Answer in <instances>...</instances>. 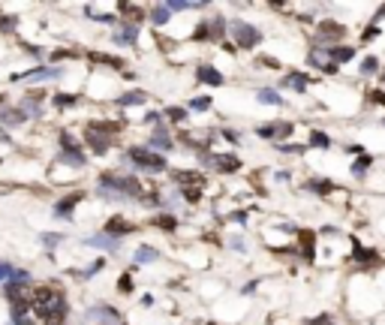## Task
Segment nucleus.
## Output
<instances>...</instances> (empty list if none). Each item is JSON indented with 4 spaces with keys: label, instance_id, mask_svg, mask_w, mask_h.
I'll list each match as a JSON object with an SVG mask.
<instances>
[{
    "label": "nucleus",
    "instance_id": "obj_2",
    "mask_svg": "<svg viewBox=\"0 0 385 325\" xmlns=\"http://www.w3.org/2000/svg\"><path fill=\"white\" fill-rule=\"evenodd\" d=\"M232 33H235V45H241V48H256V45L262 42L259 27H253V24H247V21H235V24H232Z\"/></svg>",
    "mask_w": 385,
    "mask_h": 325
},
{
    "label": "nucleus",
    "instance_id": "obj_6",
    "mask_svg": "<svg viewBox=\"0 0 385 325\" xmlns=\"http://www.w3.org/2000/svg\"><path fill=\"white\" fill-rule=\"evenodd\" d=\"M307 63H310V66H316V69H322L325 75H334V72H337V63H334V60L328 57V51H325V48H319V45L307 54Z\"/></svg>",
    "mask_w": 385,
    "mask_h": 325
},
{
    "label": "nucleus",
    "instance_id": "obj_22",
    "mask_svg": "<svg viewBox=\"0 0 385 325\" xmlns=\"http://www.w3.org/2000/svg\"><path fill=\"white\" fill-rule=\"evenodd\" d=\"M136 36H139V30H136V24H130V21H123V27L117 30V42H136Z\"/></svg>",
    "mask_w": 385,
    "mask_h": 325
},
{
    "label": "nucleus",
    "instance_id": "obj_18",
    "mask_svg": "<svg viewBox=\"0 0 385 325\" xmlns=\"http://www.w3.org/2000/svg\"><path fill=\"white\" fill-rule=\"evenodd\" d=\"M0 121L9 124V127H18V124H24V112L21 109H3L0 112Z\"/></svg>",
    "mask_w": 385,
    "mask_h": 325
},
{
    "label": "nucleus",
    "instance_id": "obj_14",
    "mask_svg": "<svg viewBox=\"0 0 385 325\" xmlns=\"http://www.w3.org/2000/svg\"><path fill=\"white\" fill-rule=\"evenodd\" d=\"M304 190H310V193H316V196H331L334 190H340V187H334L331 181H325V178H313V181H307L304 184Z\"/></svg>",
    "mask_w": 385,
    "mask_h": 325
},
{
    "label": "nucleus",
    "instance_id": "obj_24",
    "mask_svg": "<svg viewBox=\"0 0 385 325\" xmlns=\"http://www.w3.org/2000/svg\"><path fill=\"white\" fill-rule=\"evenodd\" d=\"M202 196H205V193H202V187H181V199H184V202H190V205H199V202H202Z\"/></svg>",
    "mask_w": 385,
    "mask_h": 325
},
{
    "label": "nucleus",
    "instance_id": "obj_12",
    "mask_svg": "<svg viewBox=\"0 0 385 325\" xmlns=\"http://www.w3.org/2000/svg\"><path fill=\"white\" fill-rule=\"evenodd\" d=\"M325 51H328V57H331L337 66L355 57V48H352V45H331V48H325Z\"/></svg>",
    "mask_w": 385,
    "mask_h": 325
},
{
    "label": "nucleus",
    "instance_id": "obj_4",
    "mask_svg": "<svg viewBox=\"0 0 385 325\" xmlns=\"http://www.w3.org/2000/svg\"><path fill=\"white\" fill-rule=\"evenodd\" d=\"M316 36H319V42H328L325 48H331V45H337V39L346 36V27L337 24V21H319L316 24Z\"/></svg>",
    "mask_w": 385,
    "mask_h": 325
},
{
    "label": "nucleus",
    "instance_id": "obj_28",
    "mask_svg": "<svg viewBox=\"0 0 385 325\" xmlns=\"http://www.w3.org/2000/svg\"><path fill=\"white\" fill-rule=\"evenodd\" d=\"M256 96H259V102H268V105H283V96H280V93H274V90H268V87H265V90H259Z\"/></svg>",
    "mask_w": 385,
    "mask_h": 325
},
{
    "label": "nucleus",
    "instance_id": "obj_39",
    "mask_svg": "<svg viewBox=\"0 0 385 325\" xmlns=\"http://www.w3.org/2000/svg\"><path fill=\"white\" fill-rule=\"evenodd\" d=\"M57 241H60V235H54V232H48V235H42V244H45V247H54Z\"/></svg>",
    "mask_w": 385,
    "mask_h": 325
},
{
    "label": "nucleus",
    "instance_id": "obj_9",
    "mask_svg": "<svg viewBox=\"0 0 385 325\" xmlns=\"http://www.w3.org/2000/svg\"><path fill=\"white\" fill-rule=\"evenodd\" d=\"M298 244H301V256H304L307 262H313V256H316V232L301 229V232H298Z\"/></svg>",
    "mask_w": 385,
    "mask_h": 325
},
{
    "label": "nucleus",
    "instance_id": "obj_23",
    "mask_svg": "<svg viewBox=\"0 0 385 325\" xmlns=\"http://www.w3.org/2000/svg\"><path fill=\"white\" fill-rule=\"evenodd\" d=\"M145 90H130V93H123L120 99H117V105H142L145 102Z\"/></svg>",
    "mask_w": 385,
    "mask_h": 325
},
{
    "label": "nucleus",
    "instance_id": "obj_3",
    "mask_svg": "<svg viewBox=\"0 0 385 325\" xmlns=\"http://www.w3.org/2000/svg\"><path fill=\"white\" fill-rule=\"evenodd\" d=\"M292 124L289 121H277V124H262V127H256V136L259 139H268V142H283V139H289L292 136Z\"/></svg>",
    "mask_w": 385,
    "mask_h": 325
},
{
    "label": "nucleus",
    "instance_id": "obj_13",
    "mask_svg": "<svg viewBox=\"0 0 385 325\" xmlns=\"http://www.w3.org/2000/svg\"><path fill=\"white\" fill-rule=\"evenodd\" d=\"M307 84H310V75H304V72H289V75H283V87H292V90H298V93H304Z\"/></svg>",
    "mask_w": 385,
    "mask_h": 325
},
{
    "label": "nucleus",
    "instance_id": "obj_32",
    "mask_svg": "<svg viewBox=\"0 0 385 325\" xmlns=\"http://www.w3.org/2000/svg\"><path fill=\"white\" fill-rule=\"evenodd\" d=\"M193 42H211V33H208V21H202V24L193 30Z\"/></svg>",
    "mask_w": 385,
    "mask_h": 325
},
{
    "label": "nucleus",
    "instance_id": "obj_7",
    "mask_svg": "<svg viewBox=\"0 0 385 325\" xmlns=\"http://www.w3.org/2000/svg\"><path fill=\"white\" fill-rule=\"evenodd\" d=\"M352 247H355V262H358L361 268H376V265H382V259H379L376 250H367V247H361L358 241H352Z\"/></svg>",
    "mask_w": 385,
    "mask_h": 325
},
{
    "label": "nucleus",
    "instance_id": "obj_35",
    "mask_svg": "<svg viewBox=\"0 0 385 325\" xmlns=\"http://www.w3.org/2000/svg\"><path fill=\"white\" fill-rule=\"evenodd\" d=\"M190 109L205 112V109H211V99H208V96H199V99H193V102H190Z\"/></svg>",
    "mask_w": 385,
    "mask_h": 325
},
{
    "label": "nucleus",
    "instance_id": "obj_44",
    "mask_svg": "<svg viewBox=\"0 0 385 325\" xmlns=\"http://www.w3.org/2000/svg\"><path fill=\"white\" fill-rule=\"evenodd\" d=\"M208 325H217V322H208Z\"/></svg>",
    "mask_w": 385,
    "mask_h": 325
},
{
    "label": "nucleus",
    "instance_id": "obj_5",
    "mask_svg": "<svg viewBox=\"0 0 385 325\" xmlns=\"http://www.w3.org/2000/svg\"><path fill=\"white\" fill-rule=\"evenodd\" d=\"M205 160L211 163V169H217L220 175H232L241 169V160L235 154H205Z\"/></svg>",
    "mask_w": 385,
    "mask_h": 325
},
{
    "label": "nucleus",
    "instance_id": "obj_41",
    "mask_svg": "<svg viewBox=\"0 0 385 325\" xmlns=\"http://www.w3.org/2000/svg\"><path fill=\"white\" fill-rule=\"evenodd\" d=\"M307 325H331V316H316V319H310Z\"/></svg>",
    "mask_w": 385,
    "mask_h": 325
},
{
    "label": "nucleus",
    "instance_id": "obj_40",
    "mask_svg": "<svg viewBox=\"0 0 385 325\" xmlns=\"http://www.w3.org/2000/svg\"><path fill=\"white\" fill-rule=\"evenodd\" d=\"M223 139H229L232 145H238V139H241V136H238L235 130H223Z\"/></svg>",
    "mask_w": 385,
    "mask_h": 325
},
{
    "label": "nucleus",
    "instance_id": "obj_1",
    "mask_svg": "<svg viewBox=\"0 0 385 325\" xmlns=\"http://www.w3.org/2000/svg\"><path fill=\"white\" fill-rule=\"evenodd\" d=\"M126 157H130L139 169H148V172H163V169H166V157L154 154L151 148H130Z\"/></svg>",
    "mask_w": 385,
    "mask_h": 325
},
{
    "label": "nucleus",
    "instance_id": "obj_16",
    "mask_svg": "<svg viewBox=\"0 0 385 325\" xmlns=\"http://www.w3.org/2000/svg\"><path fill=\"white\" fill-rule=\"evenodd\" d=\"M78 202H81V193H72V196L60 199V202H57V217H69V211H72Z\"/></svg>",
    "mask_w": 385,
    "mask_h": 325
},
{
    "label": "nucleus",
    "instance_id": "obj_38",
    "mask_svg": "<svg viewBox=\"0 0 385 325\" xmlns=\"http://www.w3.org/2000/svg\"><path fill=\"white\" fill-rule=\"evenodd\" d=\"M277 148H280L283 154H304V148H301V145H277Z\"/></svg>",
    "mask_w": 385,
    "mask_h": 325
},
{
    "label": "nucleus",
    "instance_id": "obj_36",
    "mask_svg": "<svg viewBox=\"0 0 385 325\" xmlns=\"http://www.w3.org/2000/svg\"><path fill=\"white\" fill-rule=\"evenodd\" d=\"M367 99H370V102H379V105H385V90H367Z\"/></svg>",
    "mask_w": 385,
    "mask_h": 325
},
{
    "label": "nucleus",
    "instance_id": "obj_20",
    "mask_svg": "<svg viewBox=\"0 0 385 325\" xmlns=\"http://www.w3.org/2000/svg\"><path fill=\"white\" fill-rule=\"evenodd\" d=\"M370 163H373V157H370V154H361V157L352 163V175H355V178H364L367 169H370Z\"/></svg>",
    "mask_w": 385,
    "mask_h": 325
},
{
    "label": "nucleus",
    "instance_id": "obj_43",
    "mask_svg": "<svg viewBox=\"0 0 385 325\" xmlns=\"http://www.w3.org/2000/svg\"><path fill=\"white\" fill-rule=\"evenodd\" d=\"M382 87H385V72H382Z\"/></svg>",
    "mask_w": 385,
    "mask_h": 325
},
{
    "label": "nucleus",
    "instance_id": "obj_34",
    "mask_svg": "<svg viewBox=\"0 0 385 325\" xmlns=\"http://www.w3.org/2000/svg\"><path fill=\"white\" fill-rule=\"evenodd\" d=\"M75 102H78V96H66V93H63V96H60V93L54 96V105H60V109H63V105H75Z\"/></svg>",
    "mask_w": 385,
    "mask_h": 325
},
{
    "label": "nucleus",
    "instance_id": "obj_33",
    "mask_svg": "<svg viewBox=\"0 0 385 325\" xmlns=\"http://www.w3.org/2000/svg\"><path fill=\"white\" fill-rule=\"evenodd\" d=\"M117 289L126 295V292H133V277L130 274H120V280H117Z\"/></svg>",
    "mask_w": 385,
    "mask_h": 325
},
{
    "label": "nucleus",
    "instance_id": "obj_29",
    "mask_svg": "<svg viewBox=\"0 0 385 325\" xmlns=\"http://www.w3.org/2000/svg\"><path fill=\"white\" fill-rule=\"evenodd\" d=\"M166 118H169L172 124H184V121H187V109H178V105H169V109H166Z\"/></svg>",
    "mask_w": 385,
    "mask_h": 325
},
{
    "label": "nucleus",
    "instance_id": "obj_27",
    "mask_svg": "<svg viewBox=\"0 0 385 325\" xmlns=\"http://www.w3.org/2000/svg\"><path fill=\"white\" fill-rule=\"evenodd\" d=\"M154 259H160V253H157L154 247H139V250H136V262H139V265L154 262Z\"/></svg>",
    "mask_w": 385,
    "mask_h": 325
},
{
    "label": "nucleus",
    "instance_id": "obj_15",
    "mask_svg": "<svg viewBox=\"0 0 385 325\" xmlns=\"http://www.w3.org/2000/svg\"><path fill=\"white\" fill-rule=\"evenodd\" d=\"M87 145H90L93 154H105V151L111 148V139L102 136V133H90V130H87Z\"/></svg>",
    "mask_w": 385,
    "mask_h": 325
},
{
    "label": "nucleus",
    "instance_id": "obj_25",
    "mask_svg": "<svg viewBox=\"0 0 385 325\" xmlns=\"http://www.w3.org/2000/svg\"><path fill=\"white\" fill-rule=\"evenodd\" d=\"M87 244L102 247V250H117V238H111V235H96V238H87Z\"/></svg>",
    "mask_w": 385,
    "mask_h": 325
},
{
    "label": "nucleus",
    "instance_id": "obj_30",
    "mask_svg": "<svg viewBox=\"0 0 385 325\" xmlns=\"http://www.w3.org/2000/svg\"><path fill=\"white\" fill-rule=\"evenodd\" d=\"M90 60H96V63H108V66H114V69H123V60H120V57H108V54H90Z\"/></svg>",
    "mask_w": 385,
    "mask_h": 325
},
{
    "label": "nucleus",
    "instance_id": "obj_17",
    "mask_svg": "<svg viewBox=\"0 0 385 325\" xmlns=\"http://www.w3.org/2000/svg\"><path fill=\"white\" fill-rule=\"evenodd\" d=\"M208 33H211V42L223 39L226 36V18H211L208 21Z\"/></svg>",
    "mask_w": 385,
    "mask_h": 325
},
{
    "label": "nucleus",
    "instance_id": "obj_8",
    "mask_svg": "<svg viewBox=\"0 0 385 325\" xmlns=\"http://www.w3.org/2000/svg\"><path fill=\"white\" fill-rule=\"evenodd\" d=\"M196 81H199V84H211V87H220V84H223V72H217L211 63H202V66L196 69Z\"/></svg>",
    "mask_w": 385,
    "mask_h": 325
},
{
    "label": "nucleus",
    "instance_id": "obj_42",
    "mask_svg": "<svg viewBox=\"0 0 385 325\" xmlns=\"http://www.w3.org/2000/svg\"><path fill=\"white\" fill-rule=\"evenodd\" d=\"M3 277H12V268H9V265H0V280H3Z\"/></svg>",
    "mask_w": 385,
    "mask_h": 325
},
{
    "label": "nucleus",
    "instance_id": "obj_31",
    "mask_svg": "<svg viewBox=\"0 0 385 325\" xmlns=\"http://www.w3.org/2000/svg\"><path fill=\"white\" fill-rule=\"evenodd\" d=\"M376 69H379V57H373V54H370V57H364V60H361V75H373Z\"/></svg>",
    "mask_w": 385,
    "mask_h": 325
},
{
    "label": "nucleus",
    "instance_id": "obj_26",
    "mask_svg": "<svg viewBox=\"0 0 385 325\" xmlns=\"http://www.w3.org/2000/svg\"><path fill=\"white\" fill-rule=\"evenodd\" d=\"M310 148H322V151H328V148H331V139H328L325 133L313 130V133H310Z\"/></svg>",
    "mask_w": 385,
    "mask_h": 325
},
{
    "label": "nucleus",
    "instance_id": "obj_11",
    "mask_svg": "<svg viewBox=\"0 0 385 325\" xmlns=\"http://www.w3.org/2000/svg\"><path fill=\"white\" fill-rule=\"evenodd\" d=\"M130 232H136V226L123 217H111L105 223V235H111V238H120V235H130Z\"/></svg>",
    "mask_w": 385,
    "mask_h": 325
},
{
    "label": "nucleus",
    "instance_id": "obj_10",
    "mask_svg": "<svg viewBox=\"0 0 385 325\" xmlns=\"http://www.w3.org/2000/svg\"><path fill=\"white\" fill-rule=\"evenodd\" d=\"M172 181L181 184V187H205V178L199 172H190V169H181V172H172Z\"/></svg>",
    "mask_w": 385,
    "mask_h": 325
},
{
    "label": "nucleus",
    "instance_id": "obj_37",
    "mask_svg": "<svg viewBox=\"0 0 385 325\" xmlns=\"http://www.w3.org/2000/svg\"><path fill=\"white\" fill-rule=\"evenodd\" d=\"M379 36V27H367L364 33H361V42H370V39H376Z\"/></svg>",
    "mask_w": 385,
    "mask_h": 325
},
{
    "label": "nucleus",
    "instance_id": "obj_21",
    "mask_svg": "<svg viewBox=\"0 0 385 325\" xmlns=\"http://www.w3.org/2000/svg\"><path fill=\"white\" fill-rule=\"evenodd\" d=\"M154 226H160L163 232H175L178 229V217L175 214H160V217H154Z\"/></svg>",
    "mask_w": 385,
    "mask_h": 325
},
{
    "label": "nucleus",
    "instance_id": "obj_19",
    "mask_svg": "<svg viewBox=\"0 0 385 325\" xmlns=\"http://www.w3.org/2000/svg\"><path fill=\"white\" fill-rule=\"evenodd\" d=\"M169 15H172L169 3H157V6L151 9V21H154V24H166V21H169Z\"/></svg>",
    "mask_w": 385,
    "mask_h": 325
}]
</instances>
